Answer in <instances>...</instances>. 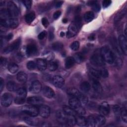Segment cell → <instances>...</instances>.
Here are the masks:
<instances>
[{"label": "cell", "mask_w": 127, "mask_h": 127, "mask_svg": "<svg viewBox=\"0 0 127 127\" xmlns=\"http://www.w3.org/2000/svg\"><path fill=\"white\" fill-rule=\"evenodd\" d=\"M100 54L101 56L106 63L109 64H112L114 63L115 61V54L112 50L107 46H104L102 47L100 50Z\"/></svg>", "instance_id": "6da1fadb"}, {"label": "cell", "mask_w": 127, "mask_h": 127, "mask_svg": "<svg viewBox=\"0 0 127 127\" xmlns=\"http://www.w3.org/2000/svg\"><path fill=\"white\" fill-rule=\"evenodd\" d=\"M22 112L30 117H35L39 114V108L36 106L33 105H27L23 106L21 108Z\"/></svg>", "instance_id": "7a4b0ae2"}, {"label": "cell", "mask_w": 127, "mask_h": 127, "mask_svg": "<svg viewBox=\"0 0 127 127\" xmlns=\"http://www.w3.org/2000/svg\"><path fill=\"white\" fill-rule=\"evenodd\" d=\"M90 61L91 63L95 66H102L105 64V62L101 56L100 51L95 52L90 57Z\"/></svg>", "instance_id": "3957f363"}, {"label": "cell", "mask_w": 127, "mask_h": 127, "mask_svg": "<svg viewBox=\"0 0 127 127\" xmlns=\"http://www.w3.org/2000/svg\"><path fill=\"white\" fill-rule=\"evenodd\" d=\"M16 97L14 99V103L17 105L23 104L25 101L27 95L26 90L24 88H19L16 91Z\"/></svg>", "instance_id": "277c9868"}, {"label": "cell", "mask_w": 127, "mask_h": 127, "mask_svg": "<svg viewBox=\"0 0 127 127\" xmlns=\"http://www.w3.org/2000/svg\"><path fill=\"white\" fill-rule=\"evenodd\" d=\"M0 23L4 27L14 29L18 26V21L16 18H10L6 19H0Z\"/></svg>", "instance_id": "5b68a950"}, {"label": "cell", "mask_w": 127, "mask_h": 127, "mask_svg": "<svg viewBox=\"0 0 127 127\" xmlns=\"http://www.w3.org/2000/svg\"><path fill=\"white\" fill-rule=\"evenodd\" d=\"M7 10L9 12L10 17L15 18L19 14V10L16 4L12 1H9L7 2Z\"/></svg>", "instance_id": "8992f818"}, {"label": "cell", "mask_w": 127, "mask_h": 127, "mask_svg": "<svg viewBox=\"0 0 127 127\" xmlns=\"http://www.w3.org/2000/svg\"><path fill=\"white\" fill-rule=\"evenodd\" d=\"M21 40L20 38H18L16 40H15L12 43H11L10 45L8 46L6 48L3 49V54H8L13 51L16 50L19 47L20 45Z\"/></svg>", "instance_id": "52a82bcc"}, {"label": "cell", "mask_w": 127, "mask_h": 127, "mask_svg": "<svg viewBox=\"0 0 127 127\" xmlns=\"http://www.w3.org/2000/svg\"><path fill=\"white\" fill-rule=\"evenodd\" d=\"M12 102V96L8 93L2 94L0 98V104L4 107H9Z\"/></svg>", "instance_id": "ba28073f"}, {"label": "cell", "mask_w": 127, "mask_h": 127, "mask_svg": "<svg viewBox=\"0 0 127 127\" xmlns=\"http://www.w3.org/2000/svg\"><path fill=\"white\" fill-rule=\"evenodd\" d=\"M38 52V48L36 45L33 43L27 45L25 49V54L28 57L34 56Z\"/></svg>", "instance_id": "9c48e42d"}, {"label": "cell", "mask_w": 127, "mask_h": 127, "mask_svg": "<svg viewBox=\"0 0 127 127\" xmlns=\"http://www.w3.org/2000/svg\"><path fill=\"white\" fill-rule=\"evenodd\" d=\"M79 29V28L77 27V26L73 22H72L68 26V31L66 33V37L68 38H70L74 37L77 34Z\"/></svg>", "instance_id": "30bf717a"}, {"label": "cell", "mask_w": 127, "mask_h": 127, "mask_svg": "<svg viewBox=\"0 0 127 127\" xmlns=\"http://www.w3.org/2000/svg\"><path fill=\"white\" fill-rule=\"evenodd\" d=\"M26 102L28 104L33 105H41L44 102L43 99L40 96H32L27 99Z\"/></svg>", "instance_id": "8fae6325"}, {"label": "cell", "mask_w": 127, "mask_h": 127, "mask_svg": "<svg viewBox=\"0 0 127 127\" xmlns=\"http://www.w3.org/2000/svg\"><path fill=\"white\" fill-rule=\"evenodd\" d=\"M119 43L121 50L125 55L127 54V42L126 37L123 35H120L118 38Z\"/></svg>", "instance_id": "7c38bea8"}, {"label": "cell", "mask_w": 127, "mask_h": 127, "mask_svg": "<svg viewBox=\"0 0 127 127\" xmlns=\"http://www.w3.org/2000/svg\"><path fill=\"white\" fill-rule=\"evenodd\" d=\"M99 111L101 115L104 116H108L110 112V107L107 102H103L101 103L99 107Z\"/></svg>", "instance_id": "4fadbf2b"}, {"label": "cell", "mask_w": 127, "mask_h": 127, "mask_svg": "<svg viewBox=\"0 0 127 127\" xmlns=\"http://www.w3.org/2000/svg\"><path fill=\"white\" fill-rule=\"evenodd\" d=\"M50 108L47 105H41L39 108V114L43 118H47L50 115Z\"/></svg>", "instance_id": "5bb4252c"}, {"label": "cell", "mask_w": 127, "mask_h": 127, "mask_svg": "<svg viewBox=\"0 0 127 127\" xmlns=\"http://www.w3.org/2000/svg\"><path fill=\"white\" fill-rule=\"evenodd\" d=\"M30 91L34 94L39 93L42 90L41 83L38 80H35L32 82L30 87Z\"/></svg>", "instance_id": "9a60e30c"}, {"label": "cell", "mask_w": 127, "mask_h": 127, "mask_svg": "<svg viewBox=\"0 0 127 127\" xmlns=\"http://www.w3.org/2000/svg\"><path fill=\"white\" fill-rule=\"evenodd\" d=\"M52 83L55 87L57 88H61L64 85V80L62 76L57 75L53 77Z\"/></svg>", "instance_id": "2e32d148"}, {"label": "cell", "mask_w": 127, "mask_h": 127, "mask_svg": "<svg viewBox=\"0 0 127 127\" xmlns=\"http://www.w3.org/2000/svg\"><path fill=\"white\" fill-rule=\"evenodd\" d=\"M92 85L95 92L98 93H101L103 91L102 85L97 79L92 78Z\"/></svg>", "instance_id": "e0dca14e"}, {"label": "cell", "mask_w": 127, "mask_h": 127, "mask_svg": "<svg viewBox=\"0 0 127 127\" xmlns=\"http://www.w3.org/2000/svg\"><path fill=\"white\" fill-rule=\"evenodd\" d=\"M36 64L37 67L41 71L45 70L47 67V61L44 59H37L36 60Z\"/></svg>", "instance_id": "ac0fdd59"}, {"label": "cell", "mask_w": 127, "mask_h": 127, "mask_svg": "<svg viewBox=\"0 0 127 127\" xmlns=\"http://www.w3.org/2000/svg\"><path fill=\"white\" fill-rule=\"evenodd\" d=\"M42 92L44 95L48 98H52L55 95V93L54 90L50 87L48 86L44 87V88L42 89Z\"/></svg>", "instance_id": "d6986e66"}, {"label": "cell", "mask_w": 127, "mask_h": 127, "mask_svg": "<svg viewBox=\"0 0 127 127\" xmlns=\"http://www.w3.org/2000/svg\"><path fill=\"white\" fill-rule=\"evenodd\" d=\"M67 94L72 97L78 99L81 95L82 93L79 90L74 87H70L67 89Z\"/></svg>", "instance_id": "ffe728a7"}, {"label": "cell", "mask_w": 127, "mask_h": 127, "mask_svg": "<svg viewBox=\"0 0 127 127\" xmlns=\"http://www.w3.org/2000/svg\"><path fill=\"white\" fill-rule=\"evenodd\" d=\"M68 103L70 107L73 108L74 110L82 106L78 99L75 97H72V98L70 99L68 101Z\"/></svg>", "instance_id": "44dd1931"}, {"label": "cell", "mask_w": 127, "mask_h": 127, "mask_svg": "<svg viewBox=\"0 0 127 127\" xmlns=\"http://www.w3.org/2000/svg\"><path fill=\"white\" fill-rule=\"evenodd\" d=\"M67 116L68 115H66L63 111H58L56 112V117L57 120L62 124H65Z\"/></svg>", "instance_id": "7402d4cb"}, {"label": "cell", "mask_w": 127, "mask_h": 127, "mask_svg": "<svg viewBox=\"0 0 127 127\" xmlns=\"http://www.w3.org/2000/svg\"><path fill=\"white\" fill-rule=\"evenodd\" d=\"M96 123V127H100L104 125L106 123V119L105 116L102 115H94Z\"/></svg>", "instance_id": "603a6c76"}, {"label": "cell", "mask_w": 127, "mask_h": 127, "mask_svg": "<svg viewBox=\"0 0 127 127\" xmlns=\"http://www.w3.org/2000/svg\"><path fill=\"white\" fill-rule=\"evenodd\" d=\"M87 4L92 7V9L96 12H99L101 9L100 5L96 0H89L87 2Z\"/></svg>", "instance_id": "cb8c5ba5"}, {"label": "cell", "mask_w": 127, "mask_h": 127, "mask_svg": "<svg viewBox=\"0 0 127 127\" xmlns=\"http://www.w3.org/2000/svg\"><path fill=\"white\" fill-rule=\"evenodd\" d=\"M88 127H96V120L94 115L89 116L86 119V126Z\"/></svg>", "instance_id": "d4e9b609"}, {"label": "cell", "mask_w": 127, "mask_h": 127, "mask_svg": "<svg viewBox=\"0 0 127 127\" xmlns=\"http://www.w3.org/2000/svg\"><path fill=\"white\" fill-rule=\"evenodd\" d=\"M76 124L80 127H84L86 126V119L83 116L78 115L75 116Z\"/></svg>", "instance_id": "484cf974"}, {"label": "cell", "mask_w": 127, "mask_h": 127, "mask_svg": "<svg viewBox=\"0 0 127 127\" xmlns=\"http://www.w3.org/2000/svg\"><path fill=\"white\" fill-rule=\"evenodd\" d=\"M75 61L73 57H68L65 60V67L67 69L70 68L75 64Z\"/></svg>", "instance_id": "4316f807"}, {"label": "cell", "mask_w": 127, "mask_h": 127, "mask_svg": "<svg viewBox=\"0 0 127 127\" xmlns=\"http://www.w3.org/2000/svg\"><path fill=\"white\" fill-rule=\"evenodd\" d=\"M63 111L67 115L76 116L77 115L75 110L73 108H72L71 107H69L66 105H64L63 106Z\"/></svg>", "instance_id": "83f0119b"}, {"label": "cell", "mask_w": 127, "mask_h": 127, "mask_svg": "<svg viewBox=\"0 0 127 127\" xmlns=\"http://www.w3.org/2000/svg\"><path fill=\"white\" fill-rule=\"evenodd\" d=\"M6 88L9 91L14 92L16 91L19 88H18V85L16 83L13 81H8L6 84Z\"/></svg>", "instance_id": "f1b7e54d"}, {"label": "cell", "mask_w": 127, "mask_h": 127, "mask_svg": "<svg viewBox=\"0 0 127 127\" xmlns=\"http://www.w3.org/2000/svg\"><path fill=\"white\" fill-rule=\"evenodd\" d=\"M16 78L17 81L19 82L24 83L27 81V76L25 72L23 71H20L17 73Z\"/></svg>", "instance_id": "f546056e"}, {"label": "cell", "mask_w": 127, "mask_h": 127, "mask_svg": "<svg viewBox=\"0 0 127 127\" xmlns=\"http://www.w3.org/2000/svg\"><path fill=\"white\" fill-rule=\"evenodd\" d=\"M89 72H90V75L92 76V78L98 79L101 77L100 70L90 67L89 68Z\"/></svg>", "instance_id": "4dcf8cb0"}, {"label": "cell", "mask_w": 127, "mask_h": 127, "mask_svg": "<svg viewBox=\"0 0 127 127\" xmlns=\"http://www.w3.org/2000/svg\"><path fill=\"white\" fill-rule=\"evenodd\" d=\"M94 18V14L91 11H88L85 13L83 16V18L86 22H91Z\"/></svg>", "instance_id": "1f68e13d"}, {"label": "cell", "mask_w": 127, "mask_h": 127, "mask_svg": "<svg viewBox=\"0 0 127 127\" xmlns=\"http://www.w3.org/2000/svg\"><path fill=\"white\" fill-rule=\"evenodd\" d=\"M65 124L66 126L69 127L74 126L76 124V120H75V116H71V115H68Z\"/></svg>", "instance_id": "d6a6232c"}, {"label": "cell", "mask_w": 127, "mask_h": 127, "mask_svg": "<svg viewBox=\"0 0 127 127\" xmlns=\"http://www.w3.org/2000/svg\"><path fill=\"white\" fill-rule=\"evenodd\" d=\"M8 71L11 73H16L19 69V67L17 64L14 63H10L7 66Z\"/></svg>", "instance_id": "836d02e7"}, {"label": "cell", "mask_w": 127, "mask_h": 127, "mask_svg": "<svg viewBox=\"0 0 127 127\" xmlns=\"http://www.w3.org/2000/svg\"><path fill=\"white\" fill-rule=\"evenodd\" d=\"M80 88L82 91L87 92L91 88V85L88 81H83L80 84Z\"/></svg>", "instance_id": "e575fe53"}, {"label": "cell", "mask_w": 127, "mask_h": 127, "mask_svg": "<svg viewBox=\"0 0 127 127\" xmlns=\"http://www.w3.org/2000/svg\"><path fill=\"white\" fill-rule=\"evenodd\" d=\"M73 58L75 60L76 63L80 64L82 63L85 60V56L81 53H77L74 55Z\"/></svg>", "instance_id": "d590c367"}, {"label": "cell", "mask_w": 127, "mask_h": 127, "mask_svg": "<svg viewBox=\"0 0 127 127\" xmlns=\"http://www.w3.org/2000/svg\"><path fill=\"white\" fill-rule=\"evenodd\" d=\"M35 18V14L34 12H30L25 16V20L27 23H31Z\"/></svg>", "instance_id": "8d00e7d4"}, {"label": "cell", "mask_w": 127, "mask_h": 127, "mask_svg": "<svg viewBox=\"0 0 127 127\" xmlns=\"http://www.w3.org/2000/svg\"><path fill=\"white\" fill-rule=\"evenodd\" d=\"M33 117H25L24 118V121L26 124L30 126H36L38 124V121L37 120H35L32 118Z\"/></svg>", "instance_id": "74e56055"}, {"label": "cell", "mask_w": 127, "mask_h": 127, "mask_svg": "<svg viewBox=\"0 0 127 127\" xmlns=\"http://www.w3.org/2000/svg\"><path fill=\"white\" fill-rule=\"evenodd\" d=\"M0 19H6L10 17L7 9L2 8L0 11Z\"/></svg>", "instance_id": "f35d334b"}, {"label": "cell", "mask_w": 127, "mask_h": 127, "mask_svg": "<svg viewBox=\"0 0 127 127\" xmlns=\"http://www.w3.org/2000/svg\"><path fill=\"white\" fill-rule=\"evenodd\" d=\"M58 64L55 62L50 61V62H48V63H47L48 68L52 71H55L56 70H57V69L58 68Z\"/></svg>", "instance_id": "ab89813d"}, {"label": "cell", "mask_w": 127, "mask_h": 127, "mask_svg": "<svg viewBox=\"0 0 127 127\" xmlns=\"http://www.w3.org/2000/svg\"><path fill=\"white\" fill-rule=\"evenodd\" d=\"M52 49L56 51H60L63 48V44L60 42H56L54 43L52 46Z\"/></svg>", "instance_id": "60d3db41"}, {"label": "cell", "mask_w": 127, "mask_h": 127, "mask_svg": "<svg viewBox=\"0 0 127 127\" xmlns=\"http://www.w3.org/2000/svg\"><path fill=\"white\" fill-rule=\"evenodd\" d=\"M126 10L125 9L119 12L115 17V18H114L115 22H117L121 20L125 16V15L126 14Z\"/></svg>", "instance_id": "b9f144b4"}, {"label": "cell", "mask_w": 127, "mask_h": 127, "mask_svg": "<svg viewBox=\"0 0 127 127\" xmlns=\"http://www.w3.org/2000/svg\"><path fill=\"white\" fill-rule=\"evenodd\" d=\"M121 117L125 123L127 122V109L126 107H124L123 108H121Z\"/></svg>", "instance_id": "7bdbcfd3"}, {"label": "cell", "mask_w": 127, "mask_h": 127, "mask_svg": "<svg viewBox=\"0 0 127 127\" xmlns=\"http://www.w3.org/2000/svg\"><path fill=\"white\" fill-rule=\"evenodd\" d=\"M113 111L114 114L117 116L119 117L121 115V108L120 106L118 105H114L113 106Z\"/></svg>", "instance_id": "ee69618b"}, {"label": "cell", "mask_w": 127, "mask_h": 127, "mask_svg": "<svg viewBox=\"0 0 127 127\" xmlns=\"http://www.w3.org/2000/svg\"><path fill=\"white\" fill-rule=\"evenodd\" d=\"M78 100H79V101L80 102L82 106L83 105H86L88 102V97L83 95V94H81V95L79 97V98H78Z\"/></svg>", "instance_id": "f6af8a7d"}, {"label": "cell", "mask_w": 127, "mask_h": 127, "mask_svg": "<svg viewBox=\"0 0 127 127\" xmlns=\"http://www.w3.org/2000/svg\"><path fill=\"white\" fill-rule=\"evenodd\" d=\"M26 66H27V68L30 70H33L37 67L36 63L32 61H30L27 62L26 64Z\"/></svg>", "instance_id": "bcb514c9"}, {"label": "cell", "mask_w": 127, "mask_h": 127, "mask_svg": "<svg viewBox=\"0 0 127 127\" xmlns=\"http://www.w3.org/2000/svg\"><path fill=\"white\" fill-rule=\"evenodd\" d=\"M79 46H80V43L78 41H74L71 44L70 46V48L72 50L74 51H76L79 49Z\"/></svg>", "instance_id": "7dc6e473"}, {"label": "cell", "mask_w": 127, "mask_h": 127, "mask_svg": "<svg viewBox=\"0 0 127 127\" xmlns=\"http://www.w3.org/2000/svg\"><path fill=\"white\" fill-rule=\"evenodd\" d=\"M75 111L77 115L80 116H83L86 113V111L82 106H81L79 108L76 109V110H75Z\"/></svg>", "instance_id": "c3c4849f"}, {"label": "cell", "mask_w": 127, "mask_h": 127, "mask_svg": "<svg viewBox=\"0 0 127 127\" xmlns=\"http://www.w3.org/2000/svg\"><path fill=\"white\" fill-rule=\"evenodd\" d=\"M73 22L77 26V27L80 28L81 26V18L79 15H76L74 18V21Z\"/></svg>", "instance_id": "681fc988"}, {"label": "cell", "mask_w": 127, "mask_h": 127, "mask_svg": "<svg viewBox=\"0 0 127 127\" xmlns=\"http://www.w3.org/2000/svg\"><path fill=\"white\" fill-rule=\"evenodd\" d=\"M22 2L24 4V5H25V6L27 9H30L31 8V5H32V3L31 0H23Z\"/></svg>", "instance_id": "f907efd6"}, {"label": "cell", "mask_w": 127, "mask_h": 127, "mask_svg": "<svg viewBox=\"0 0 127 127\" xmlns=\"http://www.w3.org/2000/svg\"><path fill=\"white\" fill-rule=\"evenodd\" d=\"M54 58V54L53 53H51V52H49V53H47L45 55L46 59H45V60H46V61H48V62L52 61Z\"/></svg>", "instance_id": "816d5d0a"}, {"label": "cell", "mask_w": 127, "mask_h": 127, "mask_svg": "<svg viewBox=\"0 0 127 127\" xmlns=\"http://www.w3.org/2000/svg\"><path fill=\"white\" fill-rule=\"evenodd\" d=\"M100 74L101 77H102L103 78H106L109 75V72L107 69L106 68H102L100 70Z\"/></svg>", "instance_id": "f5cc1de1"}, {"label": "cell", "mask_w": 127, "mask_h": 127, "mask_svg": "<svg viewBox=\"0 0 127 127\" xmlns=\"http://www.w3.org/2000/svg\"><path fill=\"white\" fill-rule=\"evenodd\" d=\"M112 1L110 0H104L102 2V5L103 8H105L108 7L111 4Z\"/></svg>", "instance_id": "db71d44e"}, {"label": "cell", "mask_w": 127, "mask_h": 127, "mask_svg": "<svg viewBox=\"0 0 127 127\" xmlns=\"http://www.w3.org/2000/svg\"><path fill=\"white\" fill-rule=\"evenodd\" d=\"M42 25L45 27L47 28L48 27L49 24V21L48 20V19L46 17H43L42 18Z\"/></svg>", "instance_id": "11a10c76"}, {"label": "cell", "mask_w": 127, "mask_h": 127, "mask_svg": "<svg viewBox=\"0 0 127 127\" xmlns=\"http://www.w3.org/2000/svg\"><path fill=\"white\" fill-rule=\"evenodd\" d=\"M46 35H47L46 31H43L38 34V38L39 40H43L45 38V37L46 36Z\"/></svg>", "instance_id": "9f6ffc18"}, {"label": "cell", "mask_w": 127, "mask_h": 127, "mask_svg": "<svg viewBox=\"0 0 127 127\" xmlns=\"http://www.w3.org/2000/svg\"><path fill=\"white\" fill-rule=\"evenodd\" d=\"M61 11L60 10H58L54 12L53 14V17L55 19H57L61 15Z\"/></svg>", "instance_id": "6f0895ef"}, {"label": "cell", "mask_w": 127, "mask_h": 127, "mask_svg": "<svg viewBox=\"0 0 127 127\" xmlns=\"http://www.w3.org/2000/svg\"><path fill=\"white\" fill-rule=\"evenodd\" d=\"M7 63V60L5 58L1 57L0 58V65L1 66H4Z\"/></svg>", "instance_id": "680465c9"}, {"label": "cell", "mask_w": 127, "mask_h": 127, "mask_svg": "<svg viewBox=\"0 0 127 127\" xmlns=\"http://www.w3.org/2000/svg\"><path fill=\"white\" fill-rule=\"evenodd\" d=\"M48 37H49V39L50 40V41H51V40H52L54 39V32H53V31L52 30H49Z\"/></svg>", "instance_id": "91938a15"}, {"label": "cell", "mask_w": 127, "mask_h": 127, "mask_svg": "<svg viewBox=\"0 0 127 127\" xmlns=\"http://www.w3.org/2000/svg\"><path fill=\"white\" fill-rule=\"evenodd\" d=\"M4 87V81L2 78H0V90L1 92Z\"/></svg>", "instance_id": "94428289"}, {"label": "cell", "mask_w": 127, "mask_h": 127, "mask_svg": "<svg viewBox=\"0 0 127 127\" xmlns=\"http://www.w3.org/2000/svg\"><path fill=\"white\" fill-rule=\"evenodd\" d=\"M63 3V1H57L55 3V6L57 8H59L61 6Z\"/></svg>", "instance_id": "6125c7cd"}, {"label": "cell", "mask_w": 127, "mask_h": 127, "mask_svg": "<svg viewBox=\"0 0 127 127\" xmlns=\"http://www.w3.org/2000/svg\"><path fill=\"white\" fill-rule=\"evenodd\" d=\"M5 38L6 40H7V41H9L13 38V34L12 33H9L7 36H6L5 37Z\"/></svg>", "instance_id": "be15d7a7"}, {"label": "cell", "mask_w": 127, "mask_h": 127, "mask_svg": "<svg viewBox=\"0 0 127 127\" xmlns=\"http://www.w3.org/2000/svg\"><path fill=\"white\" fill-rule=\"evenodd\" d=\"M88 39L90 41H94L95 39V35L94 34H93V33L90 34L89 36Z\"/></svg>", "instance_id": "e7e4bbea"}, {"label": "cell", "mask_w": 127, "mask_h": 127, "mask_svg": "<svg viewBox=\"0 0 127 127\" xmlns=\"http://www.w3.org/2000/svg\"><path fill=\"white\" fill-rule=\"evenodd\" d=\"M64 35H65V33H64V32L63 31H61V32H60V36H61V37H63Z\"/></svg>", "instance_id": "03108f58"}, {"label": "cell", "mask_w": 127, "mask_h": 127, "mask_svg": "<svg viewBox=\"0 0 127 127\" xmlns=\"http://www.w3.org/2000/svg\"><path fill=\"white\" fill-rule=\"evenodd\" d=\"M68 21V20L67 18H64L63 19V22H64V23H67V22Z\"/></svg>", "instance_id": "003e7915"}]
</instances>
